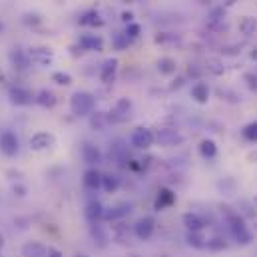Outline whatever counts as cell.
<instances>
[{"instance_id": "6da1fadb", "label": "cell", "mask_w": 257, "mask_h": 257, "mask_svg": "<svg viewBox=\"0 0 257 257\" xmlns=\"http://www.w3.org/2000/svg\"><path fill=\"white\" fill-rule=\"evenodd\" d=\"M225 217H227V225H229V231H231L233 239H235L239 245H247V243H251L253 235H251V231L247 229L245 219H243L239 213H235V211H227Z\"/></svg>"}, {"instance_id": "7a4b0ae2", "label": "cell", "mask_w": 257, "mask_h": 257, "mask_svg": "<svg viewBox=\"0 0 257 257\" xmlns=\"http://www.w3.org/2000/svg\"><path fill=\"white\" fill-rule=\"evenodd\" d=\"M96 100L90 92H74L70 98V110L74 116H90L94 112Z\"/></svg>"}, {"instance_id": "3957f363", "label": "cell", "mask_w": 257, "mask_h": 257, "mask_svg": "<svg viewBox=\"0 0 257 257\" xmlns=\"http://www.w3.org/2000/svg\"><path fill=\"white\" fill-rule=\"evenodd\" d=\"M20 150V140L18 136L12 132V130H4L0 134V152L6 156V158H14Z\"/></svg>"}, {"instance_id": "277c9868", "label": "cell", "mask_w": 257, "mask_h": 257, "mask_svg": "<svg viewBox=\"0 0 257 257\" xmlns=\"http://www.w3.org/2000/svg\"><path fill=\"white\" fill-rule=\"evenodd\" d=\"M154 231H156V219H154L152 215L140 217V219L136 221V225H134V233H136V237L142 239V241H148V239L154 235Z\"/></svg>"}, {"instance_id": "5b68a950", "label": "cell", "mask_w": 257, "mask_h": 257, "mask_svg": "<svg viewBox=\"0 0 257 257\" xmlns=\"http://www.w3.org/2000/svg\"><path fill=\"white\" fill-rule=\"evenodd\" d=\"M130 142H132V146L138 148V150H148V148L154 146L156 136H154L152 130H148V128H136L134 134H132V138H130Z\"/></svg>"}, {"instance_id": "8992f818", "label": "cell", "mask_w": 257, "mask_h": 257, "mask_svg": "<svg viewBox=\"0 0 257 257\" xmlns=\"http://www.w3.org/2000/svg\"><path fill=\"white\" fill-rule=\"evenodd\" d=\"M158 144L160 146H166V148H174V146H180L184 142L182 134H178L176 130H170V128H162L158 130V134H154Z\"/></svg>"}, {"instance_id": "52a82bcc", "label": "cell", "mask_w": 257, "mask_h": 257, "mask_svg": "<svg viewBox=\"0 0 257 257\" xmlns=\"http://www.w3.org/2000/svg\"><path fill=\"white\" fill-rule=\"evenodd\" d=\"M8 96H10V102L16 104V106H28L34 100V94L30 90L22 88V86H12L10 92H8Z\"/></svg>"}, {"instance_id": "ba28073f", "label": "cell", "mask_w": 257, "mask_h": 257, "mask_svg": "<svg viewBox=\"0 0 257 257\" xmlns=\"http://www.w3.org/2000/svg\"><path fill=\"white\" fill-rule=\"evenodd\" d=\"M54 136L48 134V132H36L32 138H30V148L36 150V152H42V150H48L54 146Z\"/></svg>"}, {"instance_id": "9c48e42d", "label": "cell", "mask_w": 257, "mask_h": 257, "mask_svg": "<svg viewBox=\"0 0 257 257\" xmlns=\"http://www.w3.org/2000/svg\"><path fill=\"white\" fill-rule=\"evenodd\" d=\"M104 205L98 201V199H92L88 205H86V209H84V215H86V219L90 221V223H100L102 219H104Z\"/></svg>"}, {"instance_id": "30bf717a", "label": "cell", "mask_w": 257, "mask_h": 257, "mask_svg": "<svg viewBox=\"0 0 257 257\" xmlns=\"http://www.w3.org/2000/svg\"><path fill=\"white\" fill-rule=\"evenodd\" d=\"M28 58H30L32 62H36V64L48 66L52 62V50H50V48H42V46L30 48V50H28Z\"/></svg>"}, {"instance_id": "8fae6325", "label": "cell", "mask_w": 257, "mask_h": 257, "mask_svg": "<svg viewBox=\"0 0 257 257\" xmlns=\"http://www.w3.org/2000/svg\"><path fill=\"white\" fill-rule=\"evenodd\" d=\"M116 70H118V58L106 60L104 66H102V70H100V80H102L104 84H112L114 78H116Z\"/></svg>"}, {"instance_id": "7c38bea8", "label": "cell", "mask_w": 257, "mask_h": 257, "mask_svg": "<svg viewBox=\"0 0 257 257\" xmlns=\"http://www.w3.org/2000/svg\"><path fill=\"white\" fill-rule=\"evenodd\" d=\"M22 255L24 257H46L48 255V247L40 241H28L22 247Z\"/></svg>"}, {"instance_id": "4fadbf2b", "label": "cell", "mask_w": 257, "mask_h": 257, "mask_svg": "<svg viewBox=\"0 0 257 257\" xmlns=\"http://www.w3.org/2000/svg\"><path fill=\"white\" fill-rule=\"evenodd\" d=\"M78 44L84 50H96V52H100L104 48V40L100 36H96V34H84V36H80V42Z\"/></svg>"}, {"instance_id": "5bb4252c", "label": "cell", "mask_w": 257, "mask_h": 257, "mask_svg": "<svg viewBox=\"0 0 257 257\" xmlns=\"http://www.w3.org/2000/svg\"><path fill=\"white\" fill-rule=\"evenodd\" d=\"M174 203H176V193L172 192V190L162 188V190L158 192V197H156V209H166V207H170V205H174Z\"/></svg>"}, {"instance_id": "9a60e30c", "label": "cell", "mask_w": 257, "mask_h": 257, "mask_svg": "<svg viewBox=\"0 0 257 257\" xmlns=\"http://www.w3.org/2000/svg\"><path fill=\"white\" fill-rule=\"evenodd\" d=\"M182 221H184V225H186V229H188V231H203V227H205L203 219H201L197 213H192V211L184 213Z\"/></svg>"}, {"instance_id": "2e32d148", "label": "cell", "mask_w": 257, "mask_h": 257, "mask_svg": "<svg viewBox=\"0 0 257 257\" xmlns=\"http://www.w3.org/2000/svg\"><path fill=\"white\" fill-rule=\"evenodd\" d=\"M84 186H86L88 190H98V188H102V174H100L96 168L86 170V174H84Z\"/></svg>"}, {"instance_id": "e0dca14e", "label": "cell", "mask_w": 257, "mask_h": 257, "mask_svg": "<svg viewBox=\"0 0 257 257\" xmlns=\"http://www.w3.org/2000/svg\"><path fill=\"white\" fill-rule=\"evenodd\" d=\"M192 98L197 104H207L209 100V88L203 82H195L192 86Z\"/></svg>"}, {"instance_id": "ac0fdd59", "label": "cell", "mask_w": 257, "mask_h": 257, "mask_svg": "<svg viewBox=\"0 0 257 257\" xmlns=\"http://www.w3.org/2000/svg\"><path fill=\"white\" fill-rule=\"evenodd\" d=\"M34 102H36L38 106H42V108H54L58 100H56L54 92H50V90H40V92L34 96Z\"/></svg>"}, {"instance_id": "d6986e66", "label": "cell", "mask_w": 257, "mask_h": 257, "mask_svg": "<svg viewBox=\"0 0 257 257\" xmlns=\"http://www.w3.org/2000/svg\"><path fill=\"white\" fill-rule=\"evenodd\" d=\"M82 158H84L86 164H98L102 156H100V150H98L96 146L84 144V146H82Z\"/></svg>"}, {"instance_id": "ffe728a7", "label": "cell", "mask_w": 257, "mask_h": 257, "mask_svg": "<svg viewBox=\"0 0 257 257\" xmlns=\"http://www.w3.org/2000/svg\"><path fill=\"white\" fill-rule=\"evenodd\" d=\"M199 154H201L205 160L215 158V156H217V146H215V142H213V140H203V142L199 144Z\"/></svg>"}, {"instance_id": "44dd1931", "label": "cell", "mask_w": 257, "mask_h": 257, "mask_svg": "<svg viewBox=\"0 0 257 257\" xmlns=\"http://www.w3.org/2000/svg\"><path fill=\"white\" fill-rule=\"evenodd\" d=\"M102 188L108 193H114L120 188V178H118L116 174H106V176H102Z\"/></svg>"}, {"instance_id": "7402d4cb", "label": "cell", "mask_w": 257, "mask_h": 257, "mask_svg": "<svg viewBox=\"0 0 257 257\" xmlns=\"http://www.w3.org/2000/svg\"><path fill=\"white\" fill-rule=\"evenodd\" d=\"M80 24H82V26H102L104 20L100 18V14H98L96 10H90V12H86V14L80 18Z\"/></svg>"}, {"instance_id": "603a6c76", "label": "cell", "mask_w": 257, "mask_h": 257, "mask_svg": "<svg viewBox=\"0 0 257 257\" xmlns=\"http://www.w3.org/2000/svg\"><path fill=\"white\" fill-rule=\"evenodd\" d=\"M188 243L195 247V249H203L205 247V243H207V239L203 237V233L201 231H188Z\"/></svg>"}, {"instance_id": "cb8c5ba5", "label": "cell", "mask_w": 257, "mask_h": 257, "mask_svg": "<svg viewBox=\"0 0 257 257\" xmlns=\"http://www.w3.org/2000/svg\"><path fill=\"white\" fill-rule=\"evenodd\" d=\"M239 30H241V34H245V36H251V34H255L257 20H255V18H251V16H245V18L239 22Z\"/></svg>"}, {"instance_id": "d4e9b609", "label": "cell", "mask_w": 257, "mask_h": 257, "mask_svg": "<svg viewBox=\"0 0 257 257\" xmlns=\"http://www.w3.org/2000/svg\"><path fill=\"white\" fill-rule=\"evenodd\" d=\"M90 235H92L94 239H98L96 243H98L100 247H106V241H108V239H106V233L102 231L100 223H92V225H90Z\"/></svg>"}, {"instance_id": "484cf974", "label": "cell", "mask_w": 257, "mask_h": 257, "mask_svg": "<svg viewBox=\"0 0 257 257\" xmlns=\"http://www.w3.org/2000/svg\"><path fill=\"white\" fill-rule=\"evenodd\" d=\"M158 70H160V74L170 76V74L176 72V62H174L172 58H162V60L158 62Z\"/></svg>"}, {"instance_id": "4316f807", "label": "cell", "mask_w": 257, "mask_h": 257, "mask_svg": "<svg viewBox=\"0 0 257 257\" xmlns=\"http://www.w3.org/2000/svg\"><path fill=\"white\" fill-rule=\"evenodd\" d=\"M207 70L213 74V76H219V74H223V64H221V60L219 58H207Z\"/></svg>"}, {"instance_id": "83f0119b", "label": "cell", "mask_w": 257, "mask_h": 257, "mask_svg": "<svg viewBox=\"0 0 257 257\" xmlns=\"http://www.w3.org/2000/svg\"><path fill=\"white\" fill-rule=\"evenodd\" d=\"M205 247L211 249V251H221V249L227 247V243H225V239H221V237H213V239H209V241L205 243Z\"/></svg>"}, {"instance_id": "f1b7e54d", "label": "cell", "mask_w": 257, "mask_h": 257, "mask_svg": "<svg viewBox=\"0 0 257 257\" xmlns=\"http://www.w3.org/2000/svg\"><path fill=\"white\" fill-rule=\"evenodd\" d=\"M243 138L245 140H249V142H255L257 144V122H251V124H247L245 128H243Z\"/></svg>"}, {"instance_id": "f546056e", "label": "cell", "mask_w": 257, "mask_h": 257, "mask_svg": "<svg viewBox=\"0 0 257 257\" xmlns=\"http://www.w3.org/2000/svg\"><path fill=\"white\" fill-rule=\"evenodd\" d=\"M52 82H56L60 86H70L72 84V76L66 74V72H54L52 74Z\"/></svg>"}, {"instance_id": "4dcf8cb0", "label": "cell", "mask_w": 257, "mask_h": 257, "mask_svg": "<svg viewBox=\"0 0 257 257\" xmlns=\"http://www.w3.org/2000/svg\"><path fill=\"white\" fill-rule=\"evenodd\" d=\"M106 122H108V120H106V114H100V112H98V114H94V116H92L90 126H92V128H96V130H104Z\"/></svg>"}, {"instance_id": "1f68e13d", "label": "cell", "mask_w": 257, "mask_h": 257, "mask_svg": "<svg viewBox=\"0 0 257 257\" xmlns=\"http://www.w3.org/2000/svg\"><path fill=\"white\" fill-rule=\"evenodd\" d=\"M130 44V36L124 32V34H118L116 38H114V46L118 48V50H124V48H128Z\"/></svg>"}, {"instance_id": "d6a6232c", "label": "cell", "mask_w": 257, "mask_h": 257, "mask_svg": "<svg viewBox=\"0 0 257 257\" xmlns=\"http://www.w3.org/2000/svg\"><path fill=\"white\" fill-rule=\"evenodd\" d=\"M140 24H134V22H130L128 24V28H126V34H128L130 38H138L140 36Z\"/></svg>"}, {"instance_id": "836d02e7", "label": "cell", "mask_w": 257, "mask_h": 257, "mask_svg": "<svg viewBox=\"0 0 257 257\" xmlns=\"http://www.w3.org/2000/svg\"><path fill=\"white\" fill-rule=\"evenodd\" d=\"M10 58H12V62H14V64L18 62V66H20V68H24V66H26V60H24V56H22L18 50H16V52H12V54H10Z\"/></svg>"}, {"instance_id": "e575fe53", "label": "cell", "mask_w": 257, "mask_h": 257, "mask_svg": "<svg viewBox=\"0 0 257 257\" xmlns=\"http://www.w3.org/2000/svg\"><path fill=\"white\" fill-rule=\"evenodd\" d=\"M243 80L247 82L249 90H257V76H253V74H245V76H243Z\"/></svg>"}, {"instance_id": "d590c367", "label": "cell", "mask_w": 257, "mask_h": 257, "mask_svg": "<svg viewBox=\"0 0 257 257\" xmlns=\"http://www.w3.org/2000/svg\"><path fill=\"white\" fill-rule=\"evenodd\" d=\"M24 24H40V16L38 14H26L24 16Z\"/></svg>"}, {"instance_id": "8d00e7d4", "label": "cell", "mask_w": 257, "mask_h": 257, "mask_svg": "<svg viewBox=\"0 0 257 257\" xmlns=\"http://www.w3.org/2000/svg\"><path fill=\"white\" fill-rule=\"evenodd\" d=\"M46 257H64V255H62V253H60L56 247H48V255H46Z\"/></svg>"}, {"instance_id": "74e56055", "label": "cell", "mask_w": 257, "mask_h": 257, "mask_svg": "<svg viewBox=\"0 0 257 257\" xmlns=\"http://www.w3.org/2000/svg\"><path fill=\"white\" fill-rule=\"evenodd\" d=\"M14 193H16V195H20V197H22V195H26V190H24V188H22V186H14Z\"/></svg>"}, {"instance_id": "f35d334b", "label": "cell", "mask_w": 257, "mask_h": 257, "mask_svg": "<svg viewBox=\"0 0 257 257\" xmlns=\"http://www.w3.org/2000/svg\"><path fill=\"white\" fill-rule=\"evenodd\" d=\"M132 18H134V16H132L130 12H124V14H122V20H124V22H132Z\"/></svg>"}, {"instance_id": "ab89813d", "label": "cell", "mask_w": 257, "mask_h": 257, "mask_svg": "<svg viewBox=\"0 0 257 257\" xmlns=\"http://www.w3.org/2000/svg\"><path fill=\"white\" fill-rule=\"evenodd\" d=\"M2 245H4V239H2V235H0V249H2Z\"/></svg>"}, {"instance_id": "60d3db41", "label": "cell", "mask_w": 257, "mask_h": 257, "mask_svg": "<svg viewBox=\"0 0 257 257\" xmlns=\"http://www.w3.org/2000/svg\"><path fill=\"white\" fill-rule=\"evenodd\" d=\"M225 4H233V0H227V2H225Z\"/></svg>"}, {"instance_id": "b9f144b4", "label": "cell", "mask_w": 257, "mask_h": 257, "mask_svg": "<svg viewBox=\"0 0 257 257\" xmlns=\"http://www.w3.org/2000/svg\"><path fill=\"white\" fill-rule=\"evenodd\" d=\"M2 28H4V26H2V22H0V32H2Z\"/></svg>"}, {"instance_id": "7bdbcfd3", "label": "cell", "mask_w": 257, "mask_h": 257, "mask_svg": "<svg viewBox=\"0 0 257 257\" xmlns=\"http://www.w3.org/2000/svg\"><path fill=\"white\" fill-rule=\"evenodd\" d=\"M76 257H88V255H76Z\"/></svg>"}, {"instance_id": "ee69618b", "label": "cell", "mask_w": 257, "mask_h": 257, "mask_svg": "<svg viewBox=\"0 0 257 257\" xmlns=\"http://www.w3.org/2000/svg\"><path fill=\"white\" fill-rule=\"evenodd\" d=\"M130 257H140V255H130Z\"/></svg>"}]
</instances>
